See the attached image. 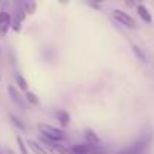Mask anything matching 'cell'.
Here are the masks:
<instances>
[{
	"instance_id": "obj_4",
	"label": "cell",
	"mask_w": 154,
	"mask_h": 154,
	"mask_svg": "<svg viewBox=\"0 0 154 154\" xmlns=\"http://www.w3.org/2000/svg\"><path fill=\"white\" fill-rule=\"evenodd\" d=\"M145 143H146L145 140H137V142H134L133 145H130V146L121 149L118 154H142V151H143V148H145Z\"/></svg>"
},
{
	"instance_id": "obj_15",
	"label": "cell",
	"mask_w": 154,
	"mask_h": 154,
	"mask_svg": "<svg viewBox=\"0 0 154 154\" xmlns=\"http://www.w3.org/2000/svg\"><path fill=\"white\" fill-rule=\"evenodd\" d=\"M131 48H133L134 54H136V56L139 57V60H145V54H143V51H142V50H140V48H139L137 45H133Z\"/></svg>"
},
{
	"instance_id": "obj_11",
	"label": "cell",
	"mask_w": 154,
	"mask_h": 154,
	"mask_svg": "<svg viewBox=\"0 0 154 154\" xmlns=\"http://www.w3.org/2000/svg\"><path fill=\"white\" fill-rule=\"evenodd\" d=\"M9 116H11V121L14 122V125H17V127H18L21 131H24V133L27 131V127H26V125H24V124H23V122H21V121H20L17 116H15V115H9Z\"/></svg>"
},
{
	"instance_id": "obj_16",
	"label": "cell",
	"mask_w": 154,
	"mask_h": 154,
	"mask_svg": "<svg viewBox=\"0 0 154 154\" xmlns=\"http://www.w3.org/2000/svg\"><path fill=\"white\" fill-rule=\"evenodd\" d=\"M0 154H12V151H5V149L0 148Z\"/></svg>"
},
{
	"instance_id": "obj_6",
	"label": "cell",
	"mask_w": 154,
	"mask_h": 154,
	"mask_svg": "<svg viewBox=\"0 0 154 154\" xmlns=\"http://www.w3.org/2000/svg\"><path fill=\"white\" fill-rule=\"evenodd\" d=\"M26 146H27L32 152H35V154H47V149H45L42 145H39L36 140H33V139H29V140L26 142Z\"/></svg>"
},
{
	"instance_id": "obj_14",
	"label": "cell",
	"mask_w": 154,
	"mask_h": 154,
	"mask_svg": "<svg viewBox=\"0 0 154 154\" xmlns=\"http://www.w3.org/2000/svg\"><path fill=\"white\" fill-rule=\"evenodd\" d=\"M26 9H24V12H27V14H33L35 12V9H36V5L35 3H32V2H27V3H24L23 5Z\"/></svg>"
},
{
	"instance_id": "obj_10",
	"label": "cell",
	"mask_w": 154,
	"mask_h": 154,
	"mask_svg": "<svg viewBox=\"0 0 154 154\" xmlns=\"http://www.w3.org/2000/svg\"><path fill=\"white\" fill-rule=\"evenodd\" d=\"M57 119H59V124H60L62 127H66V125L69 124V115H68L65 110H60V112L57 113Z\"/></svg>"
},
{
	"instance_id": "obj_13",
	"label": "cell",
	"mask_w": 154,
	"mask_h": 154,
	"mask_svg": "<svg viewBox=\"0 0 154 154\" xmlns=\"http://www.w3.org/2000/svg\"><path fill=\"white\" fill-rule=\"evenodd\" d=\"M17 143H18V148H20L21 154H29V151H27V146H26V143L23 142L21 136H18V137H17Z\"/></svg>"
},
{
	"instance_id": "obj_12",
	"label": "cell",
	"mask_w": 154,
	"mask_h": 154,
	"mask_svg": "<svg viewBox=\"0 0 154 154\" xmlns=\"http://www.w3.org/2000/svg\"><path fill=\"white\" fill-rule=\"evenodd\" d=\"M24 98H26V100H27V101H29L30 104H33V106H36V104L39 103L38 97H36V95H35L33 92H29V91L26 92V97H24Z\"/></svg>"
},
{
	"instance_id": "obj_9",
	"label": "cell",
	"mask_w": 154,
	"mask_h": 154,
	"mask_svg": "<svg viewBox=\"0 0 154 154\" xmlns=\"http://www.w3.org/2000/svg\"><path fill=\"white\" fill-rule=\"evenodd\" d=\"M15 82H17V85H18V88L21 89V91H24V92H27L29 91V85H27V80L24 79V77L23 75H17L15 77Z\"/></svg>"
},
{
	"instance_id": "obj_2",
	"label": "cell",
	"mask_w": 154,
	"mask_h": 154,
	"mask_svg": "<svg viewBox=\"0 0 154 154\" xmlns=\"http://www.w3.org/2000/svg\"><path fill=\"white\" fill-rule=\"evenodd\" d=\"M113 18H115L119 24H122V26H125V27H130V29L136 27V21H134L127 12H124V11L115 9V11H113Z\"/></svg>"
},
{
	"instance_id": "obj_5",
	"label": "cell",
	"mask_w": 154,
	"mask_h": 154,
	"mask_svg": "<svg viewBox=\"0 0 154 154\" xmlns=\"http://www.w3.org/2000/svg\"><path fill=\"white\" fill-rule=\"evenodd\" d=\"M85 137H86V143L94 145V146H103V140H101L91 128H88V130L85 131Z\"/></svg>"
},
{
	"instance_id": "obj_8",
	"label": "cell",
	"mask_w": 154,
	"mask_h": 154,
	"mask_svg": "<svg viewBox=\"0 0 154 154\" xmlns=\"http://www.w3.org/2000/svg\"><path fill=\"white\" fill-rule=\"evenodd\" d=\"M8 91H9V94H11V97H12V100H14V103H17L18 106H23L24 107V101H23V97L17 92V89L14 88V86H9L8 88Z\"/></svg>"
},
{
	"instance_id": "obj_1",
	"label": "cell",
	"mask_w": 154,
	"mask_h": 154,
	"mask_svg": "<svg viewBox=\"0 0 154 154\" xmlns=\"http://www.w3.org/2000/svg\"><path fill=\"white\" fill-rule=\"evenodd\" d=\"M38 130H39V133L42 134V137H45V139H48V140H51V142L60 143V142L65 139V131H63V130H59L57 127H53V125H50V124H42V122H39V124H38Z\"/></svg>"
},
{
	"instance_id": "obj_3",
	"label": "cell",
	"mask_w": 154,
	"mask_h": 154,
	"mask_svg": "<svg viewBox=\"0 0 154 154\" xmlns=\"http://www.w3.org/2000/svg\"><path fill=\"white\" fill-rule=\"evenodd\" d=\"M12 26V20L9 12L6 11H0V38H5L9 27Z\"/></svg>"
},
{
	"instance_id": "obj_7",
	"label": "cell",
	"mask_w": 154,
	"mask_h": 154,
	"mask_svg": "<svg viewBox=\"0 0 154 154\" xmlns=\"http://www.w3.org/2000/svg\"><path fill=\"white\" fill-rule=\"evenodd\" d=\"M136 9H137V15H139V17H140L145 23H151V21H152L151 14L148 12V9H146L143 5H137V8H136Z\"/></svg>"
}]
</instances>
